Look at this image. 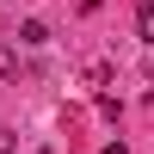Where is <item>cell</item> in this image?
<instances>
[{"instance_id":"cell-1","label":"cell","mask_w":154,"mask_h":154,"mask_svg":"<svg viewBox=\"0 0 154 154\" xmlns=\"http://www.w3.org/2000/svg\"><path fill=\"white\" fill-rule=\"evenodd\" d=\"M19 43L43 49V43H49V25H43V19H25V25H19Z\"/></svg>"},{"instance_id":"cell-2","label":"cell","mask_w":154,"mask_h":154,"mask_svg":"<svg viewBox=\"0 0 154 154\" xmlns=\"http://www.w3.org/2000/svg\"><path fill=\"white\" fill-rule=\"evenodd\" d=\"M136 31H142V43H154V0H142V12H136Z\"/></svg>"},{"instance_id":"cell-3","label":"cell","mask_w":154,"mask_h":154,"mask_svg":"<svg viewBox=\"0 0 154 154\" xmlns=\"http://www.w3.org/2000/svg\"><path fill=\"white\" fill-rule=\"evenodd\" d=\"M0 74H6V80H19V49H0Z\"/></svg>"},{"instance_id":"cell-4","label":"cell","mask_w":154,"mask_h":154,"mask_svg":"<svg viewBox=\"0 0 154 154\" xmlns=\"http://www.w3.org/2000/svg\"><path fill=\"white\" fill-rule=\"evenodd\" d=\"M0 154H12V130H0Z\"/></svg>"},{"instance_id":"cell-5","label":"cell","mask_w":154,"mask_h":154,"mask_svg":"<svg viewBox=\"0 0 154 154\" xmlns=\"http://www.w3.org/2000/svg\"><path fill=\"white\" fill-rule=\"evenodd\" d=\"M105 154H130V148H123V142H111V148H105Z\"/></svg>"},{"instance_id":"cell-6","label":"cell","mask_w":154,"mask_h":154,"mask_svg":"<svg viewBox=\"0 0 154 154\" xmlns=\"http://www.w3.org/2000/svg\"><path fill=\"white\" fill-rule=\"evenodd\" d=\"M0 6H6V0H0Z\"/></svg>"}]
</instances>
